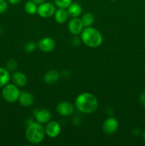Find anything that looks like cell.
I'll list each match as a JSON object with an SVG mask.
<instances>
[{"instance_id":"obj_8","label":"cell","mask_w":145,"mask_h":146,"mask_svg":"<svg viewBox=\"0 0 145 146\" xmlns=\"http://www.w3.org/2000/svg\"><path fill=\"white\" fill-rule=\"evenodd\" d=\"M68 27L70 32L75 36L80 34L83 29L85 28L81 21V19H79L78 17H75L70 20Z\"/></svg>"},{"instance_id":"obj_4","label":"cell","mask_w":145,"mask_h":146,"mask_svg":"<svg viewBox=\"0 0 145 146\" xmlns=\"http://www.w3.org/2000/svg\"><path fill=\"white\" fill-rule=\"evenodd\" d=\"M21 91L14 84H8L2 89V97L7 102L15 103L18 101Z\"/></svg>"},{"instance_id":"obj_6","label":"cell","mask_w":145,"mask_h":146,"mask_svg":"<svg viewBox=\"0 0 145 146\" xmlns=\"http://www.w3.org/2000/svg\"><path fill=\"white\" fill-rule=\"evenodd\" d=\"M61 131V125L57 121H53L47 123L46 126L45 128V135L50 138H56L60 135Z\"/></svg>"},{"instance_id":"obj_17","label":"cell","mask_w":145,"mask_h":146,"mask_svg":"<svg viewBox=\"0 0 145 146\" xmlns=\"http://www.w3.org/2000/svg\"><path fill=\"white\" fill-rule=\"evenodd\" d=\"M10 79H11V75L9 71H8L7 68L0 67V88L8 84Z\"/></svg>"},{"instance_id":"obj_22","label":"cell","mask_w":145,"mask_h":146,"mask_svg":"<svg viewBox=\"0 0 145 146\" xmlns=\"http://www.w3.org/2000/svg\"><path fill=\"white\" fill-rule=\"evenodd\" d=\"M17 66H18V64L16 60H9L7 63V69L9 71H14L17 68Z\"/></svg>"},{"instance_id":"obj_29","label":"cell","mask_w":145,"mask_h":146,"mask_svg":"<svg viewBox=\"0 0 145 146\" xmlns=\"http://www.w3.org/2000/svg\"><path fill=\"white\" fill-rule=\"evenodd\" d=\"M110 1H117V0H110Z\"/></svg>"},{"instance_id":"obj_27","label":"cell","mask_w":145,"mask_h":146,"mask_svg":"<svg viewBox=\"0 0 145 146\" xmlns=\"http://www.w3.org/2000/svg\"><path fill=\"white\" fill-rule=\"evenodd\" d=\"M143 138H144V140L145 141V131H144V133H143Z\"/></svg>"},{"instance_id":"obj_18","label":"cell","mask_w":145,"mask_h":146,"mask_svg":"<svg viewBox=\"0 0 145 146\" xmlns=\"http://www.w3.org/2000/svg\"><path fill=\"white\" fill-rule=\"evenodd\" d=\"M81 21H82L84 27H89L93 24L94 21H95V17L92 14L87 12L82 16Z\"/></svg>"},{"instance_id":"obj_10","label":"cell","mask_w":145,"mask_h":146,"mask_svg":"<svg viewBox=\"0 0 145 146\" xmlns=\"http://www.w3.org/2000/svg\"><path fill=\"white\" fill-rule=\"evenodd\" d=\"M38 46L43 52L48 53L55 48V41L51 37H44L38 41Z\"/></svg>"},{"instance_id":"obj_9","label":"cell","mask_w":145,"mask_h":146,"mask_svg":"<svg viewBox=\"0 0 145 146\" xmlns=\"http://www.w3.org/2000/svg\"><path fill=\"white\" fill-rule=\"evenodd\" d=\"M58 113L61 116H70L74 113V106L72 104L67 101H62L58 104L56 107Z\"/></svg>"},{"instance_id":"obj_25","label":"cell","mask_w":145,"mask_h":146,"mask_svg":"<svg viewBox=\"0 0 145 146\" xmlns=\"http://www.w3.org/2000/svg\"><path fill=\"white\" fill-rule=\"evenodd\" d=\"M9 3L12 5H17L21 1V0H8Z\"/></svg>"},{"instance_id":"obj_16","label":"cell","mask_w":145,"mask_h":146,"mask_svg":"<svg viewBox=\"0 0 145 146\" xmlns=\"http://www.w3.org/2000/svg\"><path fill=\"white\" fill-rule=\"evenodd\" d=\"M67 11H68L70 17L75 18V17H78L80 15H81L82 9L80 4L77 2H72L71 5L68 7Z\"/></svg>"},{"instance_id":"obj_15","label":"cell","mask_w":145,"mask_h":146,"mask_svg":"<svg viewBox=\"0 0 145 146\" xmlns=\"http://www.w3.org/2000/svg\"><path fill=\"white\" fill-rule=\"evenodd\" d=\"M69 14H68V11L65 9H61L55 10V12L54 14V18H55V21L58 24H64L67 21Z\"/></svg>"},{"instance_id":"obj_30","label":"cell","mask_w":145,"mask_h":146,"mask_svg":"<svg viewBox=\"0 0 145 146\" xmlns=\"http://www.w3.org/2000/svg\"><path fill=\"white\" fill-rule=\"evenodd\" d=\"M0 101H1V99H0Z\"/></svg>"},{"instance_id":"obj_20","label":"cell","mask_w":145,"mask_h":146,"mask_svg":"<svg viewBox=\"0 0 145 146\" xmlns=\"http://www.w3.org/2000/svg\"><path fill=\"white\" fill-rule=\"evenodd\" d=\"M72 0H55V4L58 8L68 9L72 3Z\"/></svg>"},{"instance_id":"obj_24","label":"cell","mask_w":145,"mask_h":146,"mask_svg":"<svg viewBox=\"0 0 145 146\" xmlns=\"http://www.w3.org/2000/svg\"><path fill=\"white\" fill-rule=\"evenodd\" d=\"M139 98H140V101L142 104V105H143L144 106H145V91H143V92L140 94Z\"/></svg>"},{"instance_id":"obj_13","label":"cell","mask_w":145,"mask_h":146,"mask_svg":"<svg viewBox=\"0 0 145 146\" xmlns=\"http://www.w3.org/2000/svg\"><path fill=\"white\" fill-rule=\"evenodd\" d=\"M13 83L17 86L18 87H24L27 84V77L24 74H23L21 71H15L12 74Z\"/></svg>"},{"instance_id":"obj_28","label":"cell","mask_w":145,"mask_h":146,"mask_svg":"<svg viewBox=\"0 0 145 146\" xmlns=\"http://www.w3.org/2000/svg\"><path fill=\"white\" fill-rule=\"evenodd\" d=\"M1 31H2V30H1V29L0 28V34H1Z\"/></svg>"},{"instance_id":"obj_1","label":"cell","mask_w":145,"mask_h":146,"mask_svg":"<svg viewBox=\"0 0 145 146\" xmlns=\"http://www.w3.org/2000/svg\"><path fill=\"white\" fill-rule=\"evenodd\" d=\"M77 109L85 114H92L97 111L98 101L95 95L88 92L79 94L75 101Z\"/></svg>"},{"instance_id":"obj_7","label":"cell","mask_w":145,"mask_h":146,"mask_svg":"<svg viewBox=\"0 0 145 146\" xmlns=\"http://www.w3.org/2000/svg\"><path fill=\"white\" fill-rule=\"evenodd\" d=\"M119 128V123L117 120L115 118H108L104 121L103 125H102V130L105 132V133L107 135H112L114 134Z\"/></svg>"},{"instance_id":"obj_21","label":"cell","mask_w":145,"mask_h":146,"mask_svg":"<svg viewBox=\"0 0 145 146\" xmlns=\"http://www.w3.org/2000/svg\"><path fill=\"white\" fill-rule=\"evenodd\" d=\"M36 48V45L34 41H28L24 45V50L26 53H32Z\"/></svg>"},{"instance_id":"obj_23","label":"cell","mask_w":145,"mask_h":146,"mask_svg":"<svg viewBox=\"0 0 145 146\" xmlns=\"http://www.w3.org/2000/svg\"><path fill=\"white\" fill-rule=\"evenodd\" d=\"M8 9V4L6 0H0V14L5 12Z\"/></svg>"},{"instance_id":"obj_14","label":"cell","mask_w":145,"mask_h":146,"mask_svg":"<svg viewBox=\"0 0 145 146\" xmlns=\"http://www.w3.org/2000/svg\"><path fill=\"white\" fill-rule=\"evenodd\" d=\"M60 78V74L58 71L54 69L49 70L45 74L44 80L45 84L48 85H52L56 83Z\"/></svg>"},{"instance_id":"obj_19","label":"cell","mask_w":145,"mask_h":146,"mask_svg":"<svg viewBox=\"0 0 145 146\" xmlns=\"http://www.w3.org/2000/svg\"><path fill=\"white\" fill-rule=\"evenodd\" d=\"M24 9L26 13L31 15H34V14H37V10H38V5L36 4L34 1L31 0L28 1L26 2L25 5H24Z\"/></svg>"},{"instance_id":"obj_11","label":"cell","mask_w":145,"mask_h":146,"mask_svg":"<svg viewBox=\"0 0 145 146\" xmlns=\"http://www.w3.org/2000/svg\"><path fill=\"white\" fill-rule=\"evenodd\" d=\"M34 115L37 122L41 124L47 123L51 118V112L47 109L37 110L34 113Z\"/></svg>"},{"instance_id":"obj_5","label":"cell","mask_w":145,"mask_h":146,"mask_svg":"<svg viewBox=\"0 0 145 146\" xmlns=\"http://www.w3.org/2000/svg\"><path fill=\"white\" fill-rule=\"evenodd\" d=\"M55 12V7L52 3L44 2L38 7L37 14L43 18H49L54 15Z\"/></svg>"},{"instance_id":"obj_26","label":"cell","mask_w":145,"mask_h":146,"mask_svg":"<svg viewBox=\"0 0 145 146\" xmlns=\"http://www.w3.org/2000/svg\"><path fill=\"white\" fill-rule=\"evenodd\" d=\"M32 1H34L36 4L37 5H40V4H43V3L45 2V0H31Z\"/></svg>"},{"instance_id":"obj_12","label":"cell","mask_w":145,"mask_h":146,"mask_svg":"<svg viewBox=\"0 0 145 146\" xmlns=\"http://www.w3.org/2000/svg\"><path fill=\"white\" fill-rule=\"evenodd\" d=\"M18 102L22 106L28 107L34 102V96L32 94L26 91H21L20 94Z\"/></svg>"},{"instance_id":"obj_2","label":"cell","mask_w":145,"mask_h":146,"mask_svg":"<svg viewBox=\"0 0 145 146\" xmlns=\"http://www.w3.org/2000/svg\"><path fill=\"white\" fill-rule=\"evenodd\" d=\"M81 41L90 48H97L102 44L103 37L97 29L93 27H85L80 34Z\"/></svg>"},{"instance_id":"obj_3","label":"cell","mask_w":145,"mask_h":146,"mask_svg":"<svg viewBox=\"0 0 145 146\" xmlns=\"http://www.w3.org/2000/svg\"><path fill=\"white\" fill-rule=\"evenodd\" d=\"M45 128L39 123H31L26 131V138L32 144H39L45 138Z\"/></svg>"}]
</instances>
